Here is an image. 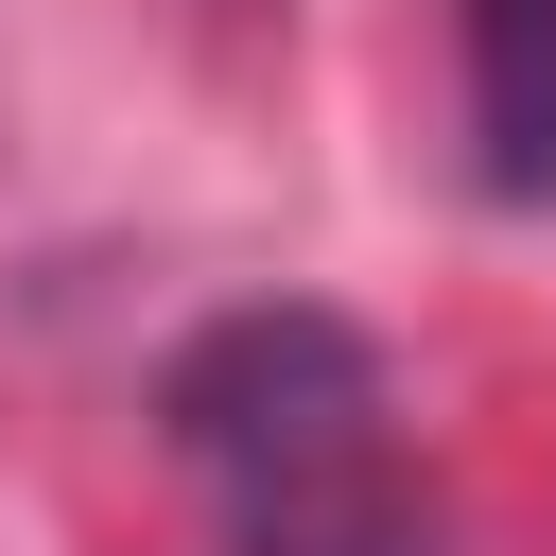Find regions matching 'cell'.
I'll list each match as a JSON object with an SVG mask.
<instances>
[{
  "label": "cell",
  "mask_w": 556,
  "mask_h": 556,
  "mask_svg": "<svg viewBox=\"0 0 556 556\" xmlns=\"http://www.w3.org/2000/svg\"><path fill=\"white\" fill-rule=\"evenodd\" d=\"M469 52V174L504 208H556V0H452Z\"/></svg>",
  "instance_id": "2"
},
{
  "label": "cell",
  "mask_w": 556,
  "mask_h": 556,
  "mask_svg": "<svg viewBox=\"0 0 556 556\" xmlns=\"http://www.w3.org/2000/svg\"><path fill=\"white\" fill-rule=\"evenodd\" d=\"M156 434L208 486L226 556H417V469H400L382 348L313 295L208 313L156 365Z\"/></svg>",
  "instance_id": "1"
}]
</instances>
